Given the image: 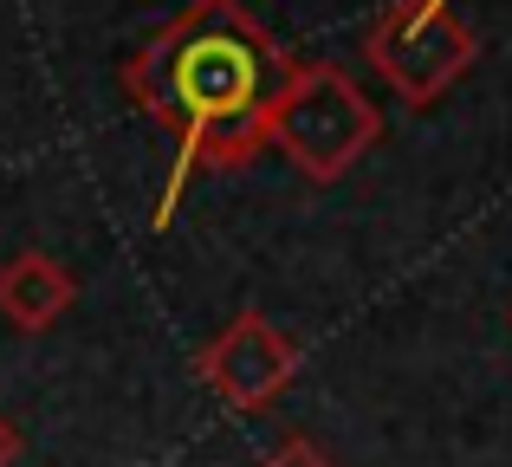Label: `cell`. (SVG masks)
<instances>
[{
	"label": "cell",
	"mask_w": 512,
	"mask_h": 467,
	"mask_svg": "<svg viewBox=\"0 0 512 467\" xmlns=\"http://www.w3.org/2000/svg\"><path fill=\"white\" fill-rule=\"evenodd\" d=\"M376 137H383V111L338 59H299L266 111V143L318 189L350 176L376 150Z\"/></svg>",
	"instance_id": "cell-2"
},
{
	"label": "cell",
	"mask_w": 512,
	"mask_h": 467,
	"mask_svg": "<svg viewBox=\"0 0 512 467\" xmlns=\"http://www.w3.org/2000/svg\"><path fill=\"white\" fill-rule=\"evenodd\" d=\"M299 344L273 325L266 312H234L195 357V377L240 416H260L286 396V383L299 377Z\"/></svg>",
	"instance_id": "cell-4"
},
{
	"label": "cell",
	"mask_w": 512,
	"mask_h": 467,
	"mask_svg": "<svg viewBox=\"0 0 512 467\" xmlns=\"http://www.w3.org/2000/svg\"><path fill=\"white\" fill-rule=\"evenodd\" d=\"M260 467H338V461H331L325 448L312 442V435H286V442H279V448H273V455H266Z\"/></svg>",
	"instance_id": "cell-6"
},
{
	"label": "cell",
	"mask_w": 512,
	"mask_h": 467,
	"mask_svg": "<svg viewBox=\"0 0 512 467\" xmlns=\"http://www.w3.org/2000/svg\"><path fill=\"white\" fill-rule=\"evenodd\" d=\"M20 455H26V435L13 429L7 416H0V467H13V461H20Z\"/></svg>",
	"instance_id": "cell-7"
},
{
	"label": "cell",
	"mask_w": 512,
	"mask_h": 467,
	"mask_svg": "<svg viewBox=\"0 0 512 467\" xmlns=\"http://www.w3.org/2000/svg\"><path fill=\"white\" fill-rule=\"evenodd\" d=\"M363 59L409 111L441 104L480 59V39L448 0H389L363 33Z\"/></svg>",
	"instance_id": "cell-3"
},
{
	"label": "cell",
	"mask_w": 512,
	"mask_h": 467,
	"mask_svg": "<svg viewBox=\"0 0 512 467\" xmlns=\"http://www.w3.org/2000/svg\"><path fill=\"white\" fill-rule=\"evenodd\" d=\"M292 65L299 59L240 0H188L150 46L124 59V98L175 143L156 228H169L188 176H227L266 150V111Z\"/></svg>",
	"instance_id": "cell-1"
},
{
	"label": "cell",
	"mask_w": 512,
	"mask_h": 467,
	"mask_svg": "<svg viewBox=\"0 0 512 467\" xmlns=\"http://www.w3.org/2000/svg\"><path fill=\"white\" fill-rule=\"evenodd\" d=\"M72 305H78V279L65 260H52L39 247H20L0 260V318L13 331H52Z\"/></svg>",
	"instance_id": "cell-5"
}]
</instances>
